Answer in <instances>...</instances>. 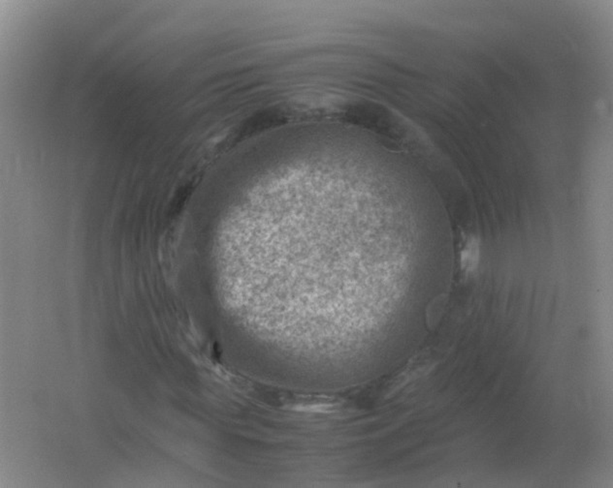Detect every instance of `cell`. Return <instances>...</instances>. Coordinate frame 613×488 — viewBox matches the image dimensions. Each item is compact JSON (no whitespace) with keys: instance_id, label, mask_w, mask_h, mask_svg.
Segmentation results:
<instances>
[{"instance_id":"obj_1","label":"cell","mask_w":613,"mask_h":488,"mask_svg":"<svg viewBox=\"0 0 613 488\" xmlns=\"http://www.w3.org/2000/svg\"><path fill=\"white\" fill-rule=\"evenodd\" d=\"M481 259V242L478 237L470 236L464 242L460 253L461 269L465 274L474 273Z\"/></svg>"}]
</instances>
